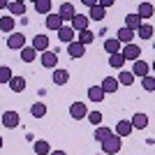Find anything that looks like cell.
<instances>
[{
  "instance_id": "cell-30",
  "label": "cell",
  "mask_w": 155,
  "mask_h": 155,
  "mask_svg": "<svg viewBox=\"0 0 155 155\" xmlns=\"http://www.w3.org/2000/svg\"><path fill=\"white\" fill-rule=\"evenodd\" d=\"M118 86H132L134 84V77H132V72H127V70H120V74H118Z\"/></svg>"
},
{
  "instance_id": "cell-29",
  "label": "cell",
  "mask_w": 155,
  "mask_h": 155,
  "mask_svg": "<svg viewBox=\"0 0 155 155\" xmlns=\"http://www.w3.org/2000/svg\"><path fill=\"white\" fill-rule=\"evenodd\" d=\"M35 58H37V51L32 46H23L21 49V60L23 63H35Z\"/></svg>"
},
{
  "instance_id": "cell-36",
  "label": "cell",
  "mask_w": 155,
  "mask_h": 155,
  "mask_svg": "<svg viewBox=\"0 0 155 155\" xmlns=\"http://www.w3.org/2000/svg\"><path fill=\"white\" fill-rule=\"evenodd\" d=\"M12 70L7 67V65H0V84H9V79H12Z\"/></svg>"
},
{
  "instance_id": "cell-10",
  "label": "cell",
  "mask_w": 155,
  "mask_h": 155,
  "mask_svg": "<svg viewBox=\"0 0 155 155\" xmlns=\"http://www.w3.org/2000/svg\"><path fill=\"white\" fill-rule=\"evenodd\" d=\"M148 123H150V118L146 116V114H141V111H139V114H134V116H132V120H130L132 130H146V127H148Z\"/></svg>"
},
{
  "instance_id": "cell-7",
  "label": "cell",
  "mask_w": 155,
  "mask_h": 155,
  "mask_svg": "<svg viewBox=\"0 0 155 155\" xmlns=\"http://www.w3.org/2000/svg\"><path fill=\"white\" fill-rule=\"evenodd\" d=\"M0 123L5 125L7 130H14L16 125L21 123V116L16 114V111H5V114H2V118H0Z\"/></svg>"
},
{
  "instance_id": "cell-31",
  "label": "cell",
  "mask_w": 155,
  "mask_h": 155,
  "mask_svg": "<svg viewBox=\"0 0 155 155\" xmlns=\"http://www.w3.org/2000/svg\"><path fill=\"white\" fill-rule=\"evenodd\" d=\"M35 153H37V155H49V153H51L49 141H46V139H37V141H35Z\"/></svg>"
},
{
  "instance_id": "cell-3",
  "label": "cell",
  "mask_w": 155,
  "mask_h": 155,
  "mask_svg": "<svg viewBox=\"0 0 155 155\" xmlns=\"http://www.w3.org/2000/svg\"><path fill=\"white\" fill-rule=\"evenodd\" d=\"M88 26H91V21H88V16H86V14H74V19L70 21V28H72L74 32L88 30Z\"/></svg>"
},
{
  "instance_id": "cell-40",
  "label": "cell",
  "mask_w": 155,
  "mask_h": 155,
  "mask_svg": "<svg viewBox=\"0 0 155 155\" xmlns=\"http://www.w3.org/2000/svg\"><path fill=\"white\" fill-rule=\"evenodd\" d=\"M84 5H86V7H95L97 2H95V0H84Z\"/></svg>"
},
{
  "instance_id": "cell-6",
  "label": "cell",
  "mask_w": 155,
  "mask_h": 155,
  "mask_svg": "<svg viewBox=\"0 0 155 155\" xmlns=\"http://www.w3.org/2000/svg\"><path fill=\"white\" fill-rule=\"evenodd\" d=\"M7 46L14 49V51H21V49L26 46V35H23V32H12V35L7 37Z\"/></svg>"
},
{
  "instance_id": "cell-2",
  "label": "cell",
  "mask_w": 155,
  "mask_h": 155,
  "mask_svg": "<svg viewBox=\"0 0 155 155\" xmlns=\"http://www.w3.org/2000/svg\"><path fill=\"white\" fill-rule=\"evenodd\" d=\"M70 116L74 118V120H84V118L88 116V107H86V102H72L70 104Z\"/></svg>"
},
{
  "instance_id": "cell-5",
  "label": "cell",
  "mask_w": 155,
  "mask_h": 155,
  "mask_svg": "<svg viewBox=\"0 0 155 155\" xmlns=\"http://www.w3.org/2000/svg\"><path fill=\"white\" fill-rule=\"evenodd\" d=\"M120 56L125 58V63H127V60H139V56H141V46H137V44H125L123 49H120Z\"/></svg>"
},
{
  "instance_id": "cell-38",
  "label": "cell",
  "mask_w": 155,
  "mask_h": 155,
  "mask_svg": "<svg viewBox=\"0 0 155 155\" xmlns=\"http://www.w3.org/2000/svg\"><path fill=\"white\" fill-rule=\"evenodd\" d=\"M86 118L91 120V125H100L104 116H102V111H88V116H86Z\"/></svg>"
},
{
  "instance_id": "cell-15",
  "label": "cell",
  "mask_w": 155,
  "mask_h": 155,
  "mask_svg": "<svg viewBox=\"0 0 155 155\" xmlns=\"http://www.w3.org/2000/svg\"><path fill=\"white\" fill-rule=\"evenodd\" d=\"M100 88H102V93L107 95V93H116L120 86H118V81L114 77H104L102 79V84H100Z\"/></svg>"
},
{
  "instance_id": "cell-14",
  "label": "cell",
  "mask_w": 155,
  "mask_h": 155,
  "mask_svg": "<svg viewBox=\"0 0 155 155\" xmlns=\"http://www.w3.org/2000/svg\"><path fill=\"white\" fill-rule=\"evenodd\" d=\"M67 53H70V58H84L86 56V46H81L77 39H74V42L67 44Z\"/></svg>"
},
{
  "instance_id": "cell-20",
  "label": "cell",
  "mask_w": 155,
  "mask_h": 155,
  "mask_svg": "<svg viewBox=\"0 0 155 155\" xmlns=\"http://www.w3.org/2000/svg\"><path fill=\"white\" fill-rule=\"evenodd\" d=\"M120 49H123V44H120L116 37H111V39H107V42H104V51L109 53V56H114V53H120Z\"/></svg>"
},
{
  "instance_id": "cell-18",
  "label": "cell",
  "mask_w": 155,
  "mask_h": 155,
  "mask_svg": "<svg viewBox=\"0 0 155 155\" xmlns=\"http://www.w3.org/2000/svg\"><path fill=\"white\" fill-rule=\"evenodd\" d=\"M137 16H139V19H150V16H153V2H141V5L137 7Z\"/></svg>"
},
{
  "instance_id": "cell-22",
  "label": "cell",
  "mask_w": 155,
  "mask_h": 155,
  "mask_svg": "<svg viewBox=\"0 0 155 155\" xmlns=\"http://www.w3.org/2000/svg\"><path fill=\"white\" fill-rule=\"evenodd\" d=\"M70 81V72L67 70H53V84L56 86H65Z\"/></svg>"
},
{
  "instance_id": "cell-39",
  "label": "cell",
  "mask_w": 155,
  "mask_h": 155,
  "mask_svg": "<svg viewBox=\"0 0 155 155\" xmlns=\"http://www.w3.org/2000/svg\"><path fill=\"white\" fill-rule=\"evenodd\" d=\"M97 5L102 7L104 12H107V9H109V7H114V0H100V2H97Z\"/></svg>"
},
{
  "instance_id": "cell-9",
  "label": "cell",
  "mask_w": 155,
  "mask_h": 155,
  "mask_svg": "<svg viewBox=\"0 0 155 155\" xmlns=\"http://www.w3.org/2000/svg\"><path fill=\"white\" fill-rule=\"evenodd\" d=\"M39 60H42V65H44L46 70H56V65H58V53L49 49V51L42 53V58H39Z\"/></svg>"
},
{
  "instance_id": "cell-32",
  "label": "cell",
  "mask_w": 155,
  "mask_h": 155,
  "mask_svg": "<svg viewBox=\"0 0 155 155\" xmlns=\"http://www.w3.org/2000/svg\"><path fill=\"white\" fill-rule=\"evenodd\" d=\"M134 32H137L141 39H150V37H153V26H150V23H141Z\"/></svg>"
},
{
  "instance_id": "cell-33",
  "label": "cell",
  "mask_w": 155,
  "mask_h": 155,
  "mask_svg": "<svg viewBox=\"0 0 155 155\" xmlns=\"http://www.w3.org/2000/svg\"><path fill=\"white\" fill-rule=\"evenodd\" d=\"M93 39H95V35H93L91 30H81V32H79V37H77V42L81 46H88V44H93Z\"/></svg>"
},
{
  "instance_id": "cell-34",
  "label": "cell",
  "mask_w": 155,
  "mask_h": 155,
  "mask_svg": "<svg viewBox=\"0 0 155 155\" xmlns=\"http://www.w3.org/2000/svg\"><path fill=\"white\" fill-rule=\"evenodd\" d=\"M109 65L114 67V70H123V65H125V58L120 56V53H114V56H109Z\"/></svg>"
},
{
  "instance_id": "cell-27",
  "label": "cell",
  "mask_w": 155,
  "mask_h": 155,
  "mask_svg": "<svg viewBox=\"0 0 155 155\" xmlns=\"http://www.w3.org/2000/svg\"><path fill=\"white\" fill-rule=\"evenodd\" d=\"M88 100H91V102H104L102 88H100V86H91V88H88Z\"/></svg>"
},
{
  "instance_id": "cell-37",
  "label": "cell",
  "mask_w": 155,
  "mask_h": 155,
  "mask_svg": "<svg viewBox=\"0 0 155 155\" xmlns=\"http://www.w3.org/2000/svg\"><path fill=\"white\" fill-rule=\"evenodd\" d=\"M141 86H143V91L153 93V91H155V77H153V74H148V77H143V79H141Z\"/></svg>"
},
{
  "instance_id": "cell-26",
  "label": "cell",
  "mask_w": 155,
  "mask_h": 155,
  "mask_svg": "<svg viewBox=\"0 0 155 155\" xmlns=\"http://www.w3.org/2000/svg\"><path fill=\"white\" fill-rule=\"evenodd\" d=\"M141 23H143V21L139 19L137 14H127V16H125V28H127V30H132V32L141 26Z\"/></svg>"
},
{
  "instance_id": "cell-25",
  "label": "cell",
  "mask_w": 155,
  "mask_h": 155,
  "mask_svg": "<svg viewBox=\"0 0 155 155\" xmlns=\"http://www.w3.org/2000/svg\"><path fill=\"white\" fill-rule=\"evenodd\" d=\"M9 88H12L14 93H23L26 91V79L23 77H12L9 79Z\"/></svg>"
},
{
  "instance_id": "cell-1",
  "label": "cell",
  "mask_w": 155,
  "mask_h": 155,
  "mask_svg": "<svg viewBox=\"0 0 155 155\" xmlns=\"http://www.w3.org/2000/svg\"><path fill=\"white\" fill-rule=\"evenodd\" d=\"M120 148H123V139H118L114 132L102 141V155H116L120 153Z\"/></svg>"
},
{
  "instance_id": "cell-13",
  "label": "cell",
  "mask_w": 155,
  "mask_h": 155,
  "mask_svg": "<svg viewBox=\"0 0 155 155\" xmlns=\"http://www.w3.org/2000/svg\"><path fill=\"white\" fill-rule=\"evenodd\" d=\"M44 23H46V28H49V30H56V32H58L60 28L65 26V23H63V19H60V16H58L56 12L46 14V21H44Z\"/></svg>"
},
{
  "instance_id": "cell-12",
  "label": "cell",
  "mask_w": 155,
  "mask_h": 155,
  "mask_svg": "<svg viewBox=\"0 0 155 155\" xmlns=\"http://www.w3.org/2000/svg\"><path fill=\"white\" fill-rule=\"evenodd\" d=\"M32 49L37 53L49 51V37H46V35H35V37H32Z\"/></svg>"
},
{
  "instance_id": "cell-42",
  "label": "cell",
  "mask_w": 155,
  "mask_h": 155,
  "mask_svg": "<svg viewBox=\"0 0 155 155\" xmlns=\"http://www.w3.org/2000/svg\"><path fill=\"white\" fill-rule=\"evenodd\" d=\"M0 9H7V0H0Z\"/></svg>"
},
{
  "instance_id": "cell-4",
  "label": "cell",
  "mask_w": 155,
  "mask_h": 155,
  "mask_svg": "<svg viewBox=\"0 0 155 155\" xmlns=\"http://www.w3.org/2000/svg\"><path fill=\"white\" fill-rule=\"evenodd\" d=\"M60 16V19H63V23H67V26H70V21L74 19V2H63V5H60V9L58 12H56Z\"/></svg>"
},
{
  "instance_id": "cell-8",
  "label": "cell",
  "mask_w": 155,
  "mask_h": 155,
  "mask_svg": "<svg viewBox=\"0 0 155 155\" xmlns=\"http://www.w3.org/2000/svg\"><path fill=\"white\" fill-rule=\"evenodd\" d=\"M148 74H150V65L148 63H146V60H141V58H139V60H134V65H132V77H148Z\"/></svg>"
},
{
  "instance_id": "cell-28",
  "label": "cell",
  "mask_w": 155,
  "mask_h": 155,
  "mask_svg": "<svg viewBox=\"0 0 155 155\" xmlns=\"http://www.w3.org/2000/svg\"><path fill=\"white\" fill-rule=\"evenodd\" d=\"M86 16H88V21H102L104 16H107V12H104L100 5H95V7H91V12L86 14Z\"/></svg>"
},
{
  "instance_id": "cell-24",
  "label": "cell",
  "mask_w": 155,
  "mask_h": 155,
  "mask_svg": "<svg viewBox=\"0 0 155 155\" xmlns=\"http://www.w3.org/2000/svg\"><path fill=\"white\" fill-rule=\"evenodd\" d=\"M51 0H35V12H37V14H44V16H46V14H51Z\"/></svg>"
},
{
  "instance_id": "cell-16",
  "label": "cell",
  "mask_w": 155,
  "mask_h": 155,
  "mask_svg": "<svg viewBox=\"0 0 155 155\" xmlns=\"http://www.w3.org/2000/svg\"><path fill=\"white\" fill-rule=\"evenodd\" d=\"M58 39L63 42V44H70V42H74V39H77V32L72 30L70 26H63V28L58 30Z\"/></svg>"
},
{
  "instance_id": "cell-23",
  "label": "cell",
  "mask_w": 155,
  "mask_h": 155,
  "mask_svg": "<svg viewBox=\"0 0 155 155\" xmlns=\"http://www.w3.org/2000/svg\"><path fill=\"white\" fill-rule=\"evenodd\" d=\"M30 116H32V118H44V116H46V104H44V102L30 104Z\"/></svg>"
},
{
  "instance_id": "cell-35",
  "label": "cell",
  "mask_w": 155,
  "mask_h": 155,
  "mask_svg": "<svg viewBox=\"0 0 155 155\" xmlns=\"http://www.w3.org/2000/svg\"><path fill=\"white\" fill-rule=\"evenodd\" d=\"M109 134H111V130H109V127H102V125H97V130H95V137H93V139L102 143V141H104V139H107Z\"/></svg>"
},
{
  "instance_id": "cell-44",
  "label": "cell",
  "mask_w": 155,
  "mask_h": 155,
  "mask_svg": "<svg viewBox=\"0 0 155 155\" xmlns=\"http://www.w3.org/2000/svg\"><path fill=\"white\" fill-rule=\"evenodd\" d=\"M97 155H102V153H97Z\"/></svg>"
},
{
  "instance_id": "cell-43",
  "label": "cell",
  "mask_w": 155,
  "mask_h": 155,
  "mask_svg": "<svg viewBox=\"0 0 155 155\" xmlns=\"http://www.w3.org/2000/svg\"><path fill=\"white\" fill-rule=\"evenodd\" d=\"M0 148H2V137H0Z\"/></svg>"
},
{
  "instance_id": "cell-11",
  "label": "cell",
  "mask_w": 155,
  "mask_h": 155,
  "mask_svg": "<svg viewBox=\"0 0 155 155\" xmlns=\"http://www.w3.org/2000/svg\"><path fill=\"white\" fill-rule=\"evenodd\" d=\"M114 134H116L118 139H127V137L132 134V125H130V120H118Z\"/></svg>"
},
{
  "instance_id": "cell-19",
  "label": "cell",
  "mask_w": 155,
  "mask_h": 155,
  "mask_svg": "<svg viewBox=\"0 0 155 155\" xmlns=\"http://www.w3.org/2000/svg\"><path fill=\"white\" fill-rule=\"evenodd\" d=\"M14 28H16V21L7 14V16H0V30L2 32H7V35H12L14 32Z\"/></svg>"
},
{
  "instance_id": "cell-17",
  "label": "cell",
  "mask_w": 155,
  "mask_h": 155,
  "mask_svg": "<svg viewBox=\"0 0 155 155\" xmlns=\"http://www.w3.org/2000/svg\"><path fill=\"white\" fill-rule=\"evenodd\" d=\"M7 9H9V16H23V14H26V2H7Z\"/></svg>"
},
{
  "instance_id": "cell-21",
  "label": "cell",
  "mask_w": 155,
  "mask_h": 155,
  "mask_svg": "<svg viewBox=\"0 0 155 155\" xmlns=\"http://www.w3.org/2000/svg\"><path fill=\"white\" fill-rule=\"evenodd\" d=\"M116 39L120 42V44H132V39H134V32L132 30H127V28H118V35H116Z\"/></svg>"
},
{
  "instance_id": "cell-41",
  "label": "cell",
  "mask_w": 155,
  "mask_h": 155,
  "mask_svg": "<svg viewBox=\"0 0 155 155\" xmlns=\"http://www.w3.org/2000/svg\"><path fill=\"white\" fill-rule=\"evenodd\" d=\"M49 155H67V153H65V150H51Z\"/></svg>"
}]
</instances>
